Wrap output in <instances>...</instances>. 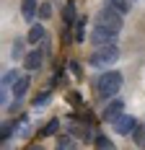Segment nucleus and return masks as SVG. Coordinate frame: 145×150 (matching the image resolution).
I'll list each match as a JSON object with an SVG mask.
<instances>
[{
	"mask_svg": "<svg viewBox=\"0 0 145 150\" xmlns=\"http://www.w3.org/2000/svg\"><path fill=\"white\" fill-rule=\"evenodd\" d=\"M70 70H72L75 75H80V65H78V62H70Z\"/></svg>",
	"mask_w": 145,
	"mask_h": 150,
	"instance_id": "obj_23",
	"label": "nucleus"
},
{
	"mask_svg": "<svg viewBox=\"0 0 145 150\" xmlns=\"http://www.w3.org/2000/svg\"><path fill=\"white\" fill-rule=\"evenodd\" d=\"M104 5H112L114 11H119V13H130V0H104Z\"/></svg>",
	"mask_w": 145,
	"mask_h": 150,
	"instance_id": "obj_12",
	"label": "nucleus"
},
{
	"mask_svg": "<svg viewBox=\"0 0 145 150\" xmlns=\"http://www.w3.org/2000/svg\"><path fill=\"white\" fill-rule=\"evenodd\" d=\"M26 91H29V78H18V80L13 83V96L21 101V98L26 96Z\"/></svg>",
	"mask_w": 145,
	"mask_h": 150,
	"instance_id": "obj_8",
	"label": "nucleus"
},
{
	"mask_svg": "<svg viewBox=\"0 0 145 150\" xmlns=\"http://www.w3.org/2000/svg\"><path fill=\"white\" fill-rule=\"evenodd\" d=\"M93 142H96V148H112V140H109L106 135H96Z\"/></svg>",
	"mask_w": 145,
	"mask_h": 150,
	"instance_id": "obj_19",
	"label": "nucleus"
},
{
	"mask_svg": "<svg viewBox=\"0 0 145 150\" xmlns=\"http://www.w3.org/2000/svg\"><path fill=\"white\" fill-rule=\"evenodd\" d=\"M57 145H60V148H72L75 142H72L70 137H65V135H62V137H60V140H57Z\"/></svg>",
	"mask_w": 145,
	"mask_h": 150,
	"instance_id": "obj_21",
	"label": "nucleus"
},
{
	"mask_svg": "<svg viewBox=\"0 0 145 150\" xmlns=\"http://www.w3.org/2000/svg\"><path fill=\"white\" fill-rule=\"evenodd\" d=\"M96 23H101V26H109V29L119 31V29H122V13L114 11L112 5H104L101 11L96 13Z\"/></svg>",
	"mask_w": 145,
	"mask_h": 150,
	"instance_id": "obj_3",
	"label": "nucleus"
},
{
	"mask_svg": "<svg viewBox=\"0 0 145 150\" xmlns=\"http://www.w3.org/2000/svg\"><path fill=\"white\" fill-rule=\"evenodd\" d=\"M119 60V47H117V42H112V44H101L93 49V54H91V65L93 67H104V65H112V62Z\"/></svg>",
	"mask_w": 145,
	"mask_h": 150,
	"instance_id": "obj_2",
	"label": "nucleus"
},
{
	"mask_svg": "<svg viewBox=\"0 0 145 150\" xmlns=\"http://www.w3.org/2000/svg\"><path fill=\"white\" fill-rule=\"evenodd\" d=\"M21 16H23L26 21H31V18L36 16V0H23V3H21Z\"/></svg>",
	"mask_w": 145,
	"mask_h": 150,
	"instance_id": "obj_9",
	"label": "nucleus"
},
{
	"mask_svg": "<svg viewBox=\"0 0 145 150\" xmlns=\"http://www.w3.org/2000/svg\"><path fill=\"white\" fill-rule=\"evenodd\" d=\"M18 124H21L18 119H8V122H3V124H0V140H8V137H11V129H16Z\"/></svg>",
	"mask_w": 145,
	"mask_h": 150,
	"instance_id": "obj_10",
	"label": "nucleus"
},
{
	"mask_svg": "<svg viewBox=\"0 0 145 150\" xmlns=\"http://www.w3.org/2000/svg\"><path fill=\"white\" fill-rule=\"evenodd\" d=\"M42 62H44V52H42V47H39V49H31L29 54L23 57V67L34 73V70H39V67H42Z\"/></svg>",
	"mask_w": 145,
	"mask_h": 150,
	"instance_id": "obj_6",
	"label": "nucleus"
},
{
	"mask_svg": "<svg viewBox=\"0 0 145 150\" xmlns=\"http://www.w3.org/2000/svg\"><path fill=\"white\" fill-rule=\"evenodd\" d=\"M39 13H42V18H49V13H52V5H49V3H44L42 8H39Z\"/></svg>",
	"mask_w": 145,
	"mask_h": 150,
	"instance_id": "obj_22",
	"label": "nucleus"
},
{
	"mask_svg": "<svg viewBox=\"0 0 145 150\" xmlns=\"http://www.w3.org/2000/svg\"><path fill=\"white\" fill-rule=\"evenodd\" d=\"M57 129H60V119H49L47 124H44L42 135L44 137H52V135H57Z\"/></svg>",
	"mask_w": 145,
	"mask_h": 150,
	"instance_id": "obj_16",
	"label": "nucleus"
},
{
	"mask_svg": "<svg viewBox=\"0 0 145 150\" xmlns=\"http://www.w3.org/2000/svg\"><path fill=\"white\" fill-rule=\"evenodd\" d=\"M70 132L78 137H83V140H88L91 137V127H86V124H78V122H70Z\"/></svg>",
	"mask_w": 145,
	"mask_h": 150,
	"instance_id": "obj_11",
	"label": "nucleus"
},
{
	"mask_svg": "<svg viewBox=\"0 0 145 150\" xmlns=\"http://www.w3.org/2000/svg\"><path fill=\"white\" fill-rule=\"evenodd\" d=\"M135 142H137L140 148H145V127H140V124H137V129H135Z\"/></svg>",
	"mask_w": 145,
	"mask_h": 150,
	"instance_id": "obj_18",
	"label": "nucleus"
},
{
	"mask_svg": "<svg viewBox=\"0 0 145 150\" xmlns=\"http://www.w3.org/2000/svg\"><path fill=\"white\" fill-rule=\"evenodd\" d=\"M42 39H44V26H42V23H34V26H31V31H29V42L39 44Z\"/></svg>",
	"mask_w": 145,
	"mask_h": 150,
	"instance_id": "obj_13",
	"label": "nucleus"
},
{
	"mask_svg": "<svg viewBox=\"0 0 145 150\" xmlns=\"http://www.w3.org/2000/svg\"><path fill=\"white\" fill-rule=\"evenodd\" d=\"M117 34H119V31L109 29V26H101V23H96V29H93V34H91V42H93L96 47L112 44V42H117Z\"/></svg>",
	"mask_w": 145,
	"mask_h": 150,
	"instance_id": "obj_5",
	"label": "nucleus"
},
{
	"mask_svg": "<svg viewBox=\"0 0 145 150\" xmlns=\"http://www.w3.org/2000/svg\"><path fill=\"white\" fill-rule=\"evenodd\" d=\"M23 44H26V42H23L21 36H18V39L13 42V49H11V57H13V60H18V57L23 54Z\"/></svg>",
	"mask_w": 145,
	"mask_h": 150,
	"instance_id": "obj_17",
	"label": "nucleus"
},
{
	"mask_svg": "<svg viewBox=\"0 0 145 150\" xmlns=\"http://www.w3.org/2000/svg\"><path fill=\"white\" fill-rule=\"evenodd\" d=\"M122 109H124V101H122V98H109V104L104 106V119L106 122H112L114 119V117H119V114H122Z\"/></svg>",
	"mask_w": 145,
	"mask_h": 150,
	"instance_id": "obj_7",
	"label": "nucleus"
},
{
	"mask_svg": "<svg viewBox=\"0 0 145 150\" xmlns=\"http://www.w3.org/2000/svg\"><path fill=\"white\" fill-rule=\"evenodd\" d=\"M83 39H86V16L75 21V42H83Z\"/></svg>",
	"mask_w": 145,
	"mask_h": 150,
	"instance_id": "obj_15",
	"label": "nucleus"
},
{
	"mask_svg": "<svg viewBox=\"0 0 145 150\" xmlns=\"http://www.w3.org/2000/svg\"><path fill=\"white\" fill-rule=\"evenodd\" d=\"M96 88H99V96H101L104 101L114 98L117 93L122 91V73H119V70H109V73H104L101 78H99V83H96Z\"/></svg>",
	"mask_w": 145,
	"mask_h": 150,
	"instance_id": "obj_1",
	"label": "nucleus"
},
{
	"mask_svg": "<svg viewBox=\"0 0 145 150\" xmlns=\"http://www.w3.org/2000/svg\"><path fill=\"white\" fill-rule=\"evenodd\" d=\"M49 96H52L49 91H44V93H39V96L34 98V106H42V104H47V101H49Z\"/></svg>",
	"mask_w": 145,
	"mask_h": 150,
	"instance_id": "obj_20",
	"label": "nucleus"
},
{
	"mask_svg": "<svg viewBox=\"0 0 145 150\" xmlns=\"http://www.w3.org/2000/svg\"><path fill=\"white\" fill-rule=\"evenodd\" d=\"M112 127H114L117 135H135V129H137V119L122 111L119 117H114V119H112Z\"/></svg>",
	"mask_w": 145,
	"mask_h": 150,
	"instance_id": "obj_4",
	"label": "nucleus"
},
{
	"mask_svg": "<svg viewBox=\"0 0 145 150\" xmlns=\"http://www.w3.org/2000/svg\"><path fill=\"white\" fill-rule=\"evenodd\" d=\"M18 78H21V75H18V70H8V73L3 75V80H0V88H11Z\"/></svg>",
	"mask_w": 145,
	"mask_h": 150,
	"instance_id": "obj_14",
	"label": "nucleus"
}]
</instances>
